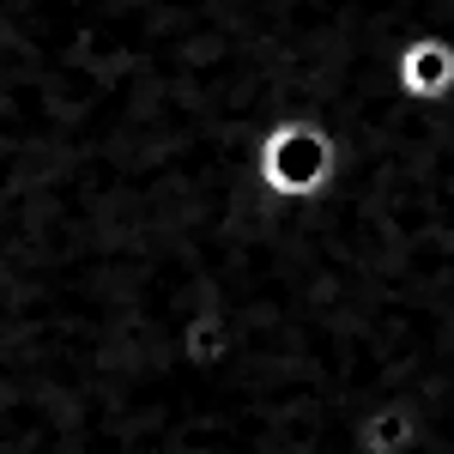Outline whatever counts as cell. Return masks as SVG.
I'll list each match as a JSON object with an SVG mask.
<instances>
[{"label":"cell","instance_id":"277c9868","mask_svg":"<svg viewBox=\"0 0 454 454\" xmlns=\"http://www.w3.org/2000/svg\"><path fill=\"white\" fill-rule=\"evenodd\" d=\"M424 449V412L406 394H382L351 419V454H419Z\"/></svg>","mask_w":454,"mask_h":454},{"label":"cell","instance_id":"6da1fadb","mask_svg":"<svg viewBox=\"0 0 454 454\" xmlns=\"http://www.w3.org/2000/svg\"><path fill=\"white\" fill-rule=\"evenodd\" d=\"M340 164H346L340 134L327 121H315V115H273L254 134V145H248L254 188L267 200H279V207H315V200H327L333 182H340Z\"/></svg>","mask_w":454,"mask_h":454},{"label":"cell","instance_id":"7a4b0ae2","mask_svg":"<svg viewBox=\"0 0 454 454\" xmlns=\"http://www.w3.org/2000/svg\"><path fill=\"white\" fill-rule=\"evenodd\" d=\"M387 85L400 104L436 109L454 98V36L449 31H412L387 55Z\"/></svg>","mask_w":454,"mask_h":454},{"label":"cell","instance_id":"3957f363","mask_svg":"<svg viewBox=\"0 0 454 454\" xmlns=\"http://www.w3.org/2000/svg\"><path fill=\"white\" fill-rule=\"evenodd\" d=\"M170 346H176V364L188 376H218L243 351V333H237V321H231L224 303H194V309H182Z\"/></svg>","mask_w":454,"mask_h":454}]
</instances>
